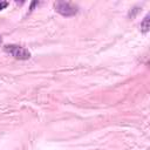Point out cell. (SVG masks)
<instances>
[{"label": "cell", "instance_id": "6da1fadb", "mask_svg": "<svg viewBox=\"0 0 150 150\" xmlns=\"http://www.w3.org/2000/svg\"><path fill=\"white\" fill-rule=\"evenodd\" d=\"M55 11L62 16H74L79 12V7L69 1H56L54 4Z\"/></svg>", "mask_w": 150, "mask_h": 150}, {"label": "cell", "instance_id": "7a4b0ae2", "mask_svg": "<svg viewBox=\"0 0 150 150\" xmlns=\"http://www.w3.org/2000/svg\"><path fill=\"white\" fill-rule=\"evenodd\" d=\"M5 52H7L9 55H12L14 59H18V60H28L30 57L29 50L21 46H18V45L5 46Z\"/></svg>", "mask_w": 150, "mask_h": 150}, {"label": "cell", "instance_id": "3957f363", "mask_svg": "<svg viewBox=\"0 0 150 150\" xmlns=\"http://www.w3.org/2000/svg\"><path fill=\"white\" fill-rule=\"evenodd\" d=\"M149 14L144 18V20L142 21V23H141V30L143 32V33H146L148 30H149V28H150V23H149Z\"/></svg>", "mask_w": 150, "mask_h": 150}, {"label": "cell", "instance_id": "277c9868", "mask_svg": "<svg viewBox=\"0 0 150 150\" xmlns=\"http://www.w3.org/2000/svg\"><path fill=\"white\" fill-rule=\"evenodd\" d=\"M7 5H8V2H7V1H1V2H0V11H1V9H4L5 7H7Z\"/></svg>", "mask_w": 150, "mask_h": 150}, {"label": "cell", "instance_id": "5b68a950", "mask_svg": "<svg viewBox=\"0 0 150 150\" xmlns=\"http://www.w3.org/2000/svg\"><path fill=\"white\" fill-rule=\"evenodd\" d=\"M0 42H1V36H0Z\"/></svg>", "mask_w": 150, "mask_h": 150}]
</instances>
